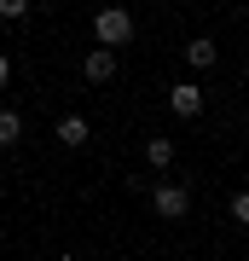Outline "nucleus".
I'll list each match as a JSON object with an SVG mask.
<instances>
[{"mask_svg":"<svg viewBox=\"0 0 249 261\" xmlns=\"http://www.w3.org/2000/svg\"><path fill=\"white\" fill-rule=\"evenodd\" d=\"M35 0H0V23H23Z\"/></svg>","mask_w":249,"mask_h":261,"instance_id":"nucleus-9","label":"nucleus"},{"mask_svg":"<svg viewBox=\"0 0 249 261\" xmlns=\"http://www.w3.org/2000/svg\"><path fill=\"white\" fill-rule=\"evenodd\" d=\"M6 82H12V58L0 53V87H6Z\"/></svg>","mask_w":249,"mask_h":261,"instance_id":"nucleus-11","label":"nucleus"},{"mask_svg":"<svg viewBox=\"0 0 249 261\" xmlns=\"http://www.w3.org/2000/svg\"><path fill=\"white\" fill-rule=\"evenodd\" d=\"M151 209H157V221H185L191 215V186L185 180H157L151 186Z\"/></svg>","mask_w":249,"mask_h":261,"instance_id":"nucleus-2","label":"nucleus"},{"mask_svg":"<svg viewBox=\"0 0 249 261\" xmlns=\"http://www.w3.org/2000/svg\"><path fill=\"white\" fill-rule=\"evenodd\" d=\"M81 75L93 87H110L116 82V47H93L87 58H81Z\"/></svg>","mask_w":249,"mask_h":261,"instance_id":"nucleus-5","label":"nucleus"},{"mask_svg":"<svg viewBox=\"0 0 249 261\" xmlns=\"http://www.w3.org/2000/svg\"><path fill=\"white\" fill-rule=\"evenodd\" d=\"M18 140H23V116L0 111V151H18Z\"/></svg>","mask_w":249,"mask_h":261,"instance_id":"nucleus-8","label":"nucleus"},{"mask_svg":"<svg viewBox=\"0 0 249 261\" xmlns=\"http://www.w3.org/2000/svg\"><path fill=\"white\" fill-rule=\"evenodd\" d=\"M0 186H6V168H0Z\"/></svg>","mask_w":249,"mask_h":261,"instance_id":"nucleus-12","label":"nucleus"},{"mask_svg":"<svg viewBox=\"0 0 249 261\" xmlns=\"http://www.w3.org/2000/svg\"><path fill=\"white\" fill-rule=\"evenodd\" d=\"M232 221L249 226V192H232Z\"/></svg>","mask_w":249,"mask_h":261,"instance_id":"nucleus-10","label":"nucleus"},{"mask_svg":"<svg viewBox=\"0 0 249 261\" xmlns=\"http://www.w3.org/2000/svg\"><path fill=\"white\" fill-rule=\"evenodd\" d=\"M93 41L99 47H128L133 41V12L128 6H99L93 12Z\"/></svg>","mask_w":249,"mask_h":261,"instance_id":"nucleus-1","label":"nucleus"},{"mask_svg":"<svg viewBox=\"0 0 249 261\" xmlns=\"http://www.w3.org/2000/svg\"><path fill=\"white\" fill-rule=\"evenodd\" d=\"M52 134H58V145H64V151H81V145L93 140V122H87L81 111H64V116L52 122Z\"/></svg>","mask_w":249,"mask_h":261,"instance_id":"nucleus-4","label":"nucleus"},{"mask_svg":"<svg viewBox=\"0 0 249 261\" xmlns=\"http://www.w3.org/2000/svg\"><path fill=\"white\" fill-rule=\"evenodd\" d=\"M185 64L203 70V75L220 64V47H214V35H191V41H185Z\"/></svg>","mask_w":249,"mask_h":261,"instance_id":"nucleus-6","label":"nucleus"},{"mask_svg":"<svg viewBox=\"0 0 249 261\" xmlns=\"http://www.w3.org/2000/svg\"><path fill=\"white\" fill-rule=\"evenodd\" d=\"M168 111H174L180 122L203 116V82H174V87H168Z\"/></svg>","mask_w":249,"mask_h":261,"instance_id":"nucleus-3","label":"nucleus"},{"mask_svg":"<svg viewBox=\"0 0 249 261\" xmlns=\"http://www.w3.org/2000/svg\"><path fill=\"white\" fill-rule=\"evenodd\" d=\"M145 163L157 168V174L174 168V140H168V134H151V140H145Z\"/></svg>","mask_w":249,"mask_h":261,"instance_id":"nucleus-7","label":"nucleus"},{"mask_svg":"<svg viewBox=\"0 0 249 261\" xmlns=\"http://www.w3.org/2000/svg\"><path fill=\"white\" fill-rule=\"evenodd\" d=\"M243 75H249V64H243Z\"/></svg>","mask_w":249,"mask_h":261,"instance_id":"nucleus-13","label":"nucleus"}]
</instances>
